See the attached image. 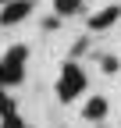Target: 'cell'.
<instances>
[{
  "label": "cell",
  "mask_w": 121,
  "mask_h": 128,
  "mask_svg": "<svg viewBox=\"0 0 121 128\" xmlns=\"http://www.w3.org/2000/svg\"><path fill=\"white\" fill-rule=\"evenodd\" d=\"M25 57H28V46H11L0 60V86H18L25 78Z\"/></svg>",
  "instance_id": "cell-1"
},
{
  "label": "cell",
  "mask_w": 121,
  "mask_h": 128,
  "mask_svg": "<svg viewBox=\"0 0 121 128\" xmlns=\"http://www.w3.org/2000/svg\"><path fill=\"white\" fill-rule=\"evenodd\" d=\"M82 89H86V71H82L75 60H68L64 71H60V78H57V96H60L64 103H71Z\"/></svg>",
  "instance_id": "cell-2"
},
{
  "label": "cell",
  "mask_w": 121,
  "mask_h": 128,
  "mask_svg": "<svg viewBox=\"0 0 121 128\" xmlns=\"http://www.w3.org/2000/svg\"><path fill=\"white\" fill-rule=\"evenodd\" d=\"M28 14H32V0H14V4H7L0 11V25H18Z\"/></svg>",
  "instance_id": "cell-3"
},
{
  "label": "cell",
  "mask_w": 121,
  "mask_h": 128,
  "mask_svg": "<svg viewBox=\"0 0 121 128\" xmlns=\"http://www.w3.org/2000/svg\"><path fill=\"white\" fill-rule=\"evenodd\" d=\"M118 18H121V7L110 4V7H103V11H96L93 18H89V28H93V32H103V28H110Z\"/></svg>",
  "instance_id": "cell-4"
},
{
  "label": "cell",
  "mask_w": 121,
  "mask_h": 128,
  "mask_svg": "<svg viewBox=\"0 0 121 128\" xmlns=\"http://www.w3.org/2000/svg\"><path fill=\"white\" fill-rule=\"evenodd\" d=\"M103 114H107V100H103V96H93V100L86 103V110H82V118H89V121H100Z\"/></svg>",
  "instance_id": "cell-5"
},
{
  "label": "cell",
  "mask_w": 121,
  "mask_h": 128,
  "mask_svg": "<svg viewBox=\"0 0 121 128\" xmlns=\"http://www.w3.org/2000/svg\"><path fill=\"white\" fill-rule=\"evenodd\" d=\"M54 11H57V18H71L82 11V0H54Z\"/></svg>",
  "instance_id": "cell-6"
},
{
  "label": "cell",
  "mask_w": 121,
  "mask_h": 128,
  "mask_svg": "<svg viewBox=\"0 0 121 128\" xmlns=\"http://www.w3.org/2000/svg\"><path fill=\"white\" fill-rule=\"evenodd\" d=\"M7 114H14V100H11L7 86H0V118H7Z\"/></svg>",
  "instance_id": "cell-7"
},
{
  "label": "cell",
  "mask_w": 121,
  "mask_h": 128,
  "mask_svg": "<svg viewBox=\"0 0 121 128\" xmlns=\"http://www.w3.org/2000/svg\"><path fill=\"white\" fill-rule=\"evenodd\" d=\"M0 128H25V121H22L18 114H7L4 121H0Z\"/></svg>",
  "instance_id": "cell-8"
},
{
  "label": "cell",
  "mask_w": 121,
  "mask_h": 128,
  "mask_svg": "<svg viewBox=\"0 0 121 128\" xmlns=\"http://www.w3.org/2000/svg\"><path fill=\"white\" fill-rule=\"evenodd\" d=\"M103 71L114 75V71H118V57H103Z\"/></svg>",
  "instance_id": "cell-9"
},
{
  "label": "cell",
  "mask_w": 121,
  "mask_h": 128,
  "mask_svg": "<svg viewBox=\"0 0 121 128\" xmlns=\"http://www.w3.org/2000/svg\"><path fill=\"white\" fill-rule=\"evenodd\" d=\"M0 4H4V7H7V4H14V0H0Z\"/></svg>",
  "instance_id": "cell-10"
},
{
  "label": "cell",
  "mask_w": 121,
  "mask_h": 128,
  "mask_svg": "<svg viewBox=\"0 0 121 128\" xmlns=\"http://www.w3.org/2000/svg\"><path fill=\"white\" fill-rule=\"evenodd\" d=\"M25 128H28V124H25Z\"/></svg>",
  "instance_id": "cell-11"
}]
</instances>
